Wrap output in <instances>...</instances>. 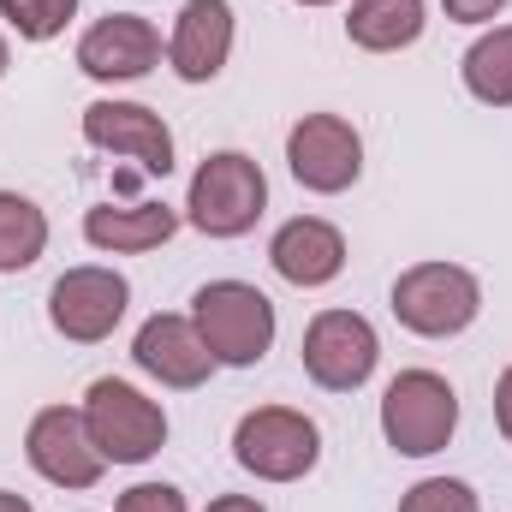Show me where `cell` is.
Instances as JSON below:
<instances>
[{"instance_id": "obj_1", "label": "cell", "mask_w": 512, "mask_h": 512, "mask_svg": "<svg viewBox=\"0 0 512 512\" xmlns=\"http://www.w3.org/2000/svg\"><path fill=\"white\" fill-rule=\"evenodd\" d=\"M191 322H197L203 346L215 352V364H227V370H251V364H262V352L274 346V304H268V292H256L245 280L197 286Z\"/></svg>"}, {"instance_id": "obj_2", "label": "cell", "mask_w": 512, "mask_h": 512, "mask_svg": "<svg viewBox=\"0 0 512 512\" xmlns=\"http://www.w3.org/2000/svg\"><path fill=\"white\" fill-rule=\"evenodd\" d=\"M477 310H483V286L459 262H417L393 280V316H399V328H411L423 340L465 334L477 322Z\"/></svg>"}, {"instance_id": "obj_3", "label": "cell", "mask_w": 512, "mask_h": 512, "mask_svg": "<svg viewBox=\"0 0 512 512\" xmlns=\"http://www.w3.org/2000/svg\"><path fill=\"white\" fill-rule=\"evenodd\" d=\"M262 209H268V179H262V167H256L251 155L221 149V155H209V161L191 173L185 215H191L197 233H209V239H239V233H251L256 221H262Z\"/></svg>"}, {"instance_id": "obj_4", "label": "cell", "mask_w": 512, "mask_h": 512, "mask_svg": "<svg viewBox=\"0 0 512 512\" xmlns=\"http://www.w3.org/2000/svg\"><path fill=\"white\" fill-rule=\"evenodd\" d=\"M459 429V393L435 370H399L382 393V435L393 453L429 459L453 441Z\"/></svg>"}, {"instance_id": "obj_5", "label": "cell", "mask_w": 512, "mask_h": 512, "mask_svg": "<svg viewBox=\"0 0 512 512\" xmlns=\"http://www.w3.org/2000/svg\"><path fill=\"white\" fill-rule=\"evenodd\" d=\"M84 429H90V441L102 447L108 465H143L167 441V411L155 399H143L131 382L102 376L84 393Z\"/></svg>"}, {"instance_id": "obj_6", "label": "cell", "mask_w": 512, "mask_h": 512, "mask_svg": "<svg viewBox=\"0 0 512 512\" xmlns=\"http://www.w3.org/2000/svg\"><path fill=\"white\" fill-rule=\"evenodd\" d=\"M233 459L262 483H298L322 459V429L304 411H292V405H262V411L239 417Z\"/></svg>"}, {"instance_id": "obj_7", "label": "cell", "mask_w": 512, "mask_h": 512, "mask_svg": "<svg viewBox=\"0 0 512 512\" xmlns=\"http://www.w3.org/2000/svg\"><path fill=\"white\" fill-rule=\"evenodd\" d=\"M376 364H382V340L358 310H322L304 328V370H310L316 387L352 393V387H364L376 376Z\"/></svg>"}, {"instance_id": "obj_8", "label": "cell", "mask_w": 512, "mask_h": 512, "mask_svg": "<svg viewBox=\"0 0 512 512\" xmlns=\"http://www.w3.org/2000/svg\"><path fill=\"white\" fill-rule=\"evenodd\" d=\"M286 167L304 191L334 197L346 185H358L364 173V137L346 126L340 114H304L286 137Z\"/></svg>"}, {"instance_id": "obj_9", "label": "cell", "mask_w": 512, "mask_h": 512, "mask_svg": "<svg viewBox=\"0 0 512 512\" xmlns=\"http://www.w3.org/2000/svg\"><path fill=\"white\" fill-rule=\"evenodd\" d=\"M24 453H30L36 477H48L54 489H96L102 471H108L102 447H96L90 429H84V411H72V405H42V411L30 417Z\"/></svg>"}, {"instance_id": "obj_10", "label": "cell", "mask_w": 512, "mask_h": 512, "mask_svg": "<svg viewBox=\"0 0 512 512\" xmlns=\"http://www.w3.org/2000/svg\"><path fill=\"white\" fill-rule=\"evenodd\" d=\"M126 304H131L126 274L90 262V268H66V274L54 280V292H48V322H54L66 340L96 346V340H108V334L120 328Z\"/></svg>"}, {"instance_id": "obj_11", "label": "cell", "mask_w": 512, "mask_h": 512, "mask_svg": "<svg viewBox=\"0 0 512 512\" xmlns=\"http://www.w3.org/2000/svg\"><path fill=\"white\" fill-rule=\"evenodd\" d=\"M84 143L96 149H114V155H131L143 173L167 179L173 173V131L161 126L155 108L143 102H90L84 108Z\"/></svg>"}, {"instance_id": "obj_12", "label": "cell", "mask_w": 512, "mask_h": 512, "mask_svg": "<svg viewBox=\"0 0 512 512\" xmlns=\"http://www.w3.org/2000/svg\"><path fill=\"white\" fill-rule=\"evenodd\" d=\"M161 60V30L137 12H108L102 24L84 30L78 42V66L96 78V84H131L143 78L149 66Z\"/></svg>"}, {"instance_id": "obj_13", "label": "cell", "mask_w": 512, "mask_h": 512, "mask_svg": "<svg viewBox=\"0 0 512 512\" xmlns=\"http://www.w3.org/2000/svg\"><path fill=\"white\" fill-rule=\"evenodd\" d=\"M131 358L161 387H203L209 370H215V352L203 346L191 316H149L137 328V340H131Z\"/></svg>"}, {"instance_id": "obj_14", "label": "cell", "mask_w": 512, "mask_h": 512, "mask_svg": "<svg viewBox=\"0 0 512 512\" xmlns=\"http://www.w3.org/2000/svg\"><path fill=\"white\" fill-rule=\"evenodd\" d=\"M233 54V6L227 0H185L179 6V24H173V42H167V60L185 84H209Z\"/></svg>"}, {"instance_id": "obj_15", "label": "cell", "mask_w": 512, "mask_h": 512, "mask_svg": "<svg viewBox=\"0 0 512 512\" xmlns=\"http://www.w3.org/2000/svg\"><path fill=\"white\" fill-rule=\"evenodd\" d=\"M268 262H274L280 280H292V286H328V280L346 268V239H340V227H328V221H316V215H298V221H286V227L274 233Z\"/></svg>"}, {"instance_id": "obj_16", "label": "cell", "mask_w": 512, "mask_h": 512, "mask_svg": "<svg viewBox=\"0 0 512 512\" xmlns=\"http://www.w3.org/2000/svg\"><path fill=\"white\" fill-rule=\"evenodd\" d=\"M173 233H179V209H167V203H131V209L102 203V209L84 215V239H90L96 251H114V256L155 251V245H167Z\"/></svg>"}, {"instance_id": "obj_17", "label": "cell", "mask_w": 512, "mask_h": 512, "mask_svg": "<svg viewBox=\"0 0 512 512\" xmlns=\"http://www.w3.org/2000/svg\"><path fill=\"white\" fill-rule=\"evenodd\" d=\"M346 36L370 54H393V48H411L423 36V0H352V18H346Z\"/></svg>"}, {"instance_id": "obj_18", "label": "cell", "mask_w": 512, "mask_h": 512, "mask_svg": "<svg viewBox=\"0 0 512 512\" xmlns=\"http://www.w3.org/2000/svg\"><path fill=\"white\" fill-rule=\"evenodd\" d=\"M465 90L489 108H512V24L465 48Z\"/></svg>"}, {"instance_id": "obj_19", "label": "cell", "mask_w": 512, "mask_h": 512, "mask_svg": "<svg viewBox=\"0 0 512 512\" xmlns=\"http://www.w3.org/2000/svg\"><path fill=\"white\" fill-rule=\"evenodd\" d=\"M42 251H48V215H42L30 197L0 191V274L30 268Z\"/></svg>"}, {"instance_id": "obj_20", "label": "cell", "mask_w": 512, "mask_h": 512, "mask_svg": "<svg viewBox=\"0 0 512 512\" xmlns=\"http://www.w3.org/2000/svg\"><path fill=\"white\" fill-rule=\"evenodd\" d=\"M72 12H78V0H0V18H6L18 36H30V42L60 36V30L72 24Z\"/></svg>"}, {"instance_id": "obj_21", "label": "cell", "mask_w": 512, "mask_h": 512, "mask_svg": "<svg viewBox=\"0 0 512 512\" xmlns=\"http://www.w3.org/2000/svg\"><path fill=\"white\" fill-rule=\"evenodd\" d=\"M399 512H483L477 507V489L459 483V477H429L417 489H405Z\"/></svg>"}, {"instance_id": "obj_22", "label": "cell", "mask_w": 512, "mask_h": 512, "mask_svg": "<svg viewBox=\"0 0 512 512\" xmlns=\"http://www.w3.org/2000/svg\"><path fill=\"white\" fill-rule=\"evenodd\" d=\"M114 512H185V495H179L173 483H137V489L120 495Z\"/></svg>"}, {"instance_id": "obj_23", "label": "cell", "mask_w": 512, "mask_h": 512, "mask_svg": "<svg viewBox=\"0 0 512 512\" xmlns=\"http://www.w3.org/2000/svg\"><path fill=\"white\" fill-rule=\"evenodd\" d=\"M441 6H447V18H453V24H489L507 0H441Z\"/></svg>"}, {"instance_id": "obj_24", "label": "cell", "mask_w": 512, "mask_h": 512, "mask_svg": "<svg viewBox=\"0 0 512 512\" xmlns=\"http://www.w3.org/2000/svg\"><path fill=\"white\" fill-rule=\"evenodd\" d=\"M495 423H501V435L512 441V370L495 382Z\"/></svg>"}, {"instance_id": "obj_25", "label": "cell", "mask_w": 512, "mask_h": 512, "mask_svg": "<svg viewBox=\"0 0 512 512\" xmlns=\"http://www.w3.org/2000/svg\"><path fill=\"white\" fill-rule=\"evenodd\" d=\"M209 512H268V507H256L251 495H221V501H209Z\"/></svg>"}, {"instance_id": "obj_26", "label": "cell", "mask_w": 512, "mask_h": 512, "mask_svg": "<svg viewBox=\"0 0 512 512\" xmlns=\"http://www.w3.org/2000/svg\"><path fill=\"white\" fill-rule=\"evenodd\" d=\"M0 512H36L24 495H12V489H0Z\"/></svg>"}, {"instance_id": "obj_27", "label": "cell", "mask_w": 512, "mask_h": 512, "mask_svg": "<svg viewBox=\"0 0 512 512\" xmlns=\"http://www.w3.org/2000/svg\"><path fill=\"white\" fill-rule=\"evenodd\" d=\"M298 6H334V0H298Z\"/></svg>"}, {"instance_id": "obj_28", "label": "cell", "mask_w": 512, "mask_h": 512, "mask_svg": "<svg viewBox=\"0 0 512 512\" xmlns=\"http://www.w3.org/2000/svg\"><path fill=\"white\" fill-rule=\"evenodd\" d=\"M0 72H6V42H0Z\"/></svg>"}]
</instances>
